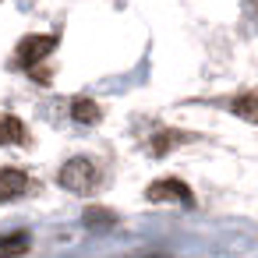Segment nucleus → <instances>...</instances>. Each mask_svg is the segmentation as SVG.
<instances>
[{
    "instance_id": "1",
    "label": "nucleus",
    "mask_w": 258,
    "mask_h": 258,
    "mask_svg": "<svg viewBox=\"0 0 258 258\" xmlns=\"http://www.w3.org/2000/svg\"><path fill=\"white\" fill-rule=\"evenodd\" d=\"M53 46H57V36H25L18 43V50H15V68H22V71L36 75L39 82H46V75L39 71V64L53 53Z\"/></svg>"
},
{
    "instance_id": "2",
    "label": "nucleus",
    "mask_w": 258,
    "mask_h": 258,
    "mask_svg": "<svg viewBox=\"0 0 258 258\" xmlns=\"http://www.w3.org/2000/svg\"><path fill=\"white\" fill-rule=\"evenodd\" d=\"M57 180H60V187H68V191H75V195H89V191L99 184V170H96L92 159L75 156V159H68V163L60 166Z\"/></svg>"
},
{
    "instance_id": "3",
    "label": "nucleus",
    "mask_w": 258,
    "mask_h": 258,
    "mask_svg": "<svg viewBox=\"0 0 258 258\" xmlns=\"http://www.w3.org/2000/svg\"><path fill=\"white\" fill-rule=\"evenodd\" d=\"M149 202H180V205H195V195L184 180H173V177H163L149 187Z\"/></svg>"
},
{
    "instance_id": "4",
    "label": "nucleus",
    "mask_w": 258,
    "mask_h": 258,
    "mask_svg": "<svg viewBox=\"0 0 258 258\" xmlns=\"http://www.w3.org/2000/svg\"><path fill=\"white\" fill-rule=\"evenodd\" d=\"M29 187H32V180L25 170H15V166L0 170V202H15V198L29 195Z\"/></svg>"
},
{
    "instance_id": "5",
    "label": "nucleus",
    "mask_w": 258,
    "mask_h": 258,
    "mask_svg": "<svg viewBox=\"0 0 258 258\" xmlns=\"http://www.w3.org/2000/svg\"><path fill=\"white\" fill-rule=\"evenodd\" d=\"M230 113H237L247 124H258V92H240L230 99Z\"/></svg>"
},
{
    "instance_id": "6",
    "label": "nucleus",
    "mask_w": 258,
    "mask_h": 258,
    "mask_svg": "<svg viewBox=\"0 0 258 258\" xmlns=\"http://www.w3.org/2000/svg\"><path fill=\"white\" fill-rule=\"evenodd\" d=\"M29 135H25V124L11 113H0V145H22Z\"/></svg>"
},
{
    "instance_id": "7",
    "label": "nucleus",
    "mask_w": 258,
    "mask_h": 258,
    "mask_svg": "<svg viewBox=\"0 0 258 258\" xmlns=\"http://www.w3.org/2000/svg\"><path fill=\"white\" fill-rule=\"evenodd\" d=\"M29 251V233H0V258H18Z\"/></svg>"
},
{
    "instance_id": "8",
    "label": "nucleus",
    "mask_w": 258,
    "mask_h": 258,
    "mask_svg": "<svg viewBox=\"0 0 258 258\" xmlns=\"http://www.w3.org/2000/svg\"><path fill=\"white\" fill-rule=\"evenodd\" d=\"M71 117H75L78 124H96V120H99V106H96L92 99H75Z\"/></svg>"
},
{
    "instance_id": "9",
    "label": "nucleus",
    "mask_w": 258,
    "mask_h": 258,
    "mask_svg": "<svg viewBox=\"0 0 258 258\" xmlns=\"http://www.w3.org/2000/svg\"><path fill=\"white\" fill-rule=\"evenodd\" d=\"M113 223H117V216L106 212V209H89V212H85V226H89V230H106V226H113Z\"/></svg>"
},
{
    "instance_id": "10",
    "label": "nucleus",
    "mask_w": 258,
    "mask_h": 258,
    "mask_svg": "<svg viewBox=\"0 0 258 258\" xmlns=\"http://www.w3.org/2000/svg\"><path fill=\"white\" fill-rule=\"evenodd\" d=\"M173 142H177V135L163 131V135H156V142H152V152H156V156H163V152H166V149H170Z\"/></svg>"
},
{
    "instance_id": "11",
    "label": "nucleus",
    "mask_w": 258,
    "mask_h": 258,
    "mask_svg": "<svg viewBox=\"0 0 258 258\" xmlns=\"http://www.w3.org/2000/svg\"><path fill=\"white\" fill-rule=\"evenodd\" d=\"M152 258H166V254H152Z\"/></svg>"
}]
</instances>
